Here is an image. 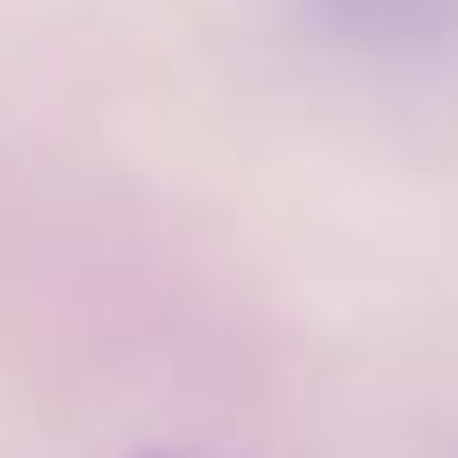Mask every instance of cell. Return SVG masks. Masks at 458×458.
I'll return each instance as SVG.
<instances>
[{
    "label": "cell",
    "mask_w": 458,
    "mask_h": 458,
    "mask_svg": "<svg viewBox=\"0 0 458 458\" xmlns=\"http://www.w3.org/2000/svg\"><path fill=\"white\" fill-rule=\"evenodd\" d=\"M297 9L365 60H425L458 43V0H297Z\"/></svg>",
    "instance_id": "6da1fadb"
},
{
    "label": "cell",
    "mask_w": 458,
    "mask_h": 458,
    "mask_svg": "<svg viewBox=\"0 0 458 458\" xmlns=\"http://www.w3.org/2000/svg\"><path fill=\"white\" fill-rule=\"evenodd\" d=\"M162 458H179V450H162Z\"/></svg>",
    "instance_id": "7a4b0ae2"
}]
</instances>
